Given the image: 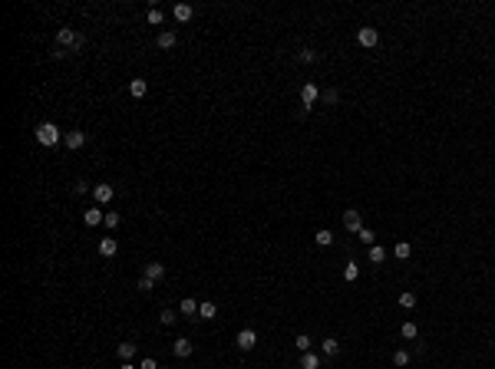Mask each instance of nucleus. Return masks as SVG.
<instances>
[{
  "instance_id": "nucleus-1",
  "label": "nucleus",
  "mask_w": 495,
  "mask_h": 369,
  "mask_svg": "<svg viewBox=\"0 0 495 369\" xmlns=\"http://www.w3.org/2000/svg\"><path fill=\"white\" fill-rule=\"evenodd\" d=\"M33 135H36V142H40V145H46V149H53L56 142L63 139V132L56 129L53 122H40V125L33 129Z\"/></svg>"
},
{
  "instance_id": "nucleus-2",
  "label": "nucleus",
  "mask_w": 495,
  "mask_h": 369,
  "mask_svg": "<svg viewBox=\"0 0 495 369\" xmlns=\"http://www.w3.org/2000/svg\"><path fill=\"white\" fill-rule=\"evenodd\" d=\"M56 43H60V50H79V46H83V36H79L76 30L63 27V30L56 33Z\"/></svg>"
},
{
  "instance_id": "nucleus-3",
  "label": "nucleus",
  "mask_w": 495,
  "mask_h": 369,
  "mask_svg": "<svg viewBox=\"0 0 495 369\" xmlns=\"http://www.w3.org/2000/svg\"><path fill=\"white\" fill-rule=\"evenodd\" d=\"M357 43L366 46V50H370V46H376V43H380V33H376V27H360V30H357Z\"/></svg>"
},
{
  "instance_id": "nucleus-4",
  "label": "nucleus",
  "mask_w": 495,
  "mask_h": 369,
  "mask_svg": "<svg viewBox=\"0 0 495 369\" xmlns=\"http://www.w3.org/2000/svg\"><path fill=\"white\" fill-rule=\"evenodd\" d=\"M317 99H320V89H317V83H304V86H300V102H304V109L317 106Z\"/></svg>"
},
{
  "instance_id": "nucleus-5",
  "label": "nucleus",
  "mask_w": 495,
  "mask_h": 369,
  "mask_svg": "<svg viewBox=\"0 0 495 369\" xmlns=\"http://www.w3.org/2000/svg\"><path fill=\"white\" fill-rule=\"evenodd\" d=\"M234 343H238V349H244V353H248V349H254V346H258V330H251V326H248V330H241V333L234 337Z\"/></svg>"
},
{
  "instance_id": "nucleus-6",
  "label": "nucleus",
  "mask_w": 495,
  "mask_h": 369,
  "mask_svg": "<svg viewBox=\"0 0 495 369\" xmlns=\"http://www.w3.org/2000/svg\"><path fill=\"white\" fill-rule=\"evenodd\" d=\"M93 198H96V205H109L116 198V188L112 184H93Z\"/></svg>"
},
{
  "instance_id": "nucleus-7",
  "label": "nucleus",
  "mask_w": 495,
  "mask_h": 369,
  "mask_svg": "<svg viewBox=\"0 0 495 369\" xmlns=\"http://www.w3.org/2000/svg\"><path fill=\"white\" fill-rule=\"evenodd\" d=\"M63 142H66V149H69V152H76V149L86 145V132L73 129V132H66V135H63Z\"/></svg>"
},
{
  "instance_id": "nucleus-8",
  "label": "nucleus",
  "mask_w": 495,
  "mask_h": 369,
  "mask_svg": "<svg viewBox=\"0 0 495 369\" xmlns=\"http://www.w3.org/2000/svg\"><path fill=\"white\" fill-rule=\"evenodd\" d=\"M172 17H175V23H188L195 17V7H192V3H175V7H172Z\"/></svg>"
},
{
  "instance_id": "nucleus-9",
  "label": "nucleus",
  "mask_w": 495,
  "mask_h": 369,
  "mask_svg": "<svg viewBox=\"0 0 495 369\" xmlns=\"http://www.w3.org/2000/svg\"><path fill=\"white\" fill-rule=\"evenodd\" d=\"M343 228H347V231H353V234H357V231L363 228V221H360V211H357V208H350V211H343Z\"/></svg>"
},
{
  "instance_id": "nucleus-10",
  "label": "nucleus",
  "mask_w": 495,
  "mask_h": 369,
  "mask_svg": "<svg viewBox=\"0 0 495 369\" xmlns=\"http://www.w3.org/2000/svg\"><path fill=\"white\" fill-rule=\"evenodd\" d=\"M83 221H86L89 228H99V224H106V211H99V205H96V208H89L86 215H83Z\"/></svg>"
},
{
  "instance_id": "nucleus-11",
  "label": "nucleus",
  "mask_w": 495,
  "mask_h": 369,
  "mask_svg": "<svg viewBox=\"0 0 495 369\" xmlns=\"http://www.w3.org/2000/svg\"><path fill=\"white\" fill-rule=\"evenodd\" d=\"M142 277H149V280H152V283H159V280H162V277H165V264H145V274H142Z\"/></svg>"
},
{
  "instance_id": "nucleus-12",
  "label": "nucleus",
  "mask_w": 495,
  "mask_h": 369,
  "mask_svg": "<svg viewBox=\"0 0 495 369\" xmlns=\"http://www.w3.org/2000/svg\"><path fill=\"white\" fill-rule=\"evenodd\" d=\"M192 349H195V346H192V343H188V339H182V337H178L175 343H172V353H175L178 359H185V356H192Z\"/></svg>"
},
{
  "instance_id": "nucleus-13",
  "label": "nucleus",
  "mask_w": 495,
  "mask_h": 369,
  "mask_svg": "<svg viewBox=\"0 0 495 369\" xmlns=\"http://www.w3.org/2000/svg\"><path fill=\"white\" fill-rule=\"evenodd\" d=\"M116 250H119L116 238H102L99 241V254H102V257H116Z\"/></svg>"
},
{
  "instance_id": "nucleus-14",
  "label": "nucleus",
  "mask_w": 495,
  "mask_h": 369,
  "mask_svg": "<svg viewBox=\"0 0 495 369\" xmlns=\"http://www.w3.org/2000/svg\"><path fill=\"white\" fill-rule=\"evenodd\" d=\"M145 92H149V83H145V79H132L129 83V96L132 99H142Z\"/></svg>"
},
{
  "instance_id": "nucleus-15",
  "label": "nucleus",
  "mask_w": 495,
  "mask_h": 369,
  "mask_svg": "<svg viewBox=\"0 0 495 369\" xmlns=\"http://www.w3.org/2000/svg\"><path fill=\"white\" fill-rule=\"evenodd\" d=\"M300 369H320V356L310 349V353H300Z\"/></svg>"
},
{
  "instance_id": "nucleus-16",
  "label": "nucleus",
  "mask_w": 495,
  "mask_h": 369,
  "mask_svg": "<svg viewBox=\"0 0 495 369\" xmlns=\"http://www.w3.org/2000/svg\"><path fill=\"white\" fill-rule=\"evenodd\" d=\"M215 313H218V307L211 304V300H201V304H198V316H201V320H215Z\"/></svg>"
},
{
  "instance_id": "nucleus-17",
  "label": "nucleus",
  "mask_w": 495,
  "mask_h": 369,
  "mask_svg": "<svg viewBox=\"0 0 495 369\" xmlns=\"http://www.w3.org/2000/svg\"><path fill=\"white\" fill-rule=\"evenodd\" d=\"M178 313H182V316H195V313H198V300H192V297H185V300L178 304Z\"/></svg>"
},
{
  "instance_id": "nucleus-18",
  "label": "nucleus",
  "mask_w": 495,
  "mask_h": 369,
  "mask_svg": "<svg viewBox=\"0 0 495 369\" xmlns=\"http://www.w3.org/2000/svg\"><path fill=\"white\" fill-rule=\"evenodd\" d=\"M178 43V36L172 30H165V33H159V50H172V46Z\"/></svg>"
},
{
  "instance_id": "nucleus-19",
  "label": "nucleus",
  "mask_w": 495,
  "mask_h": 369,
  "mask_svg": "<svg viewBox=\"0 0 495 369\" xmlns=\"http://www.w3.org/2000/svg\"><path fill=\"white\" fill-rule=\"evenodd\" d=\"M116 353H119L122 363H129V359L135 356V343H119V346H116Z\"/></svg>"
},
{
  "instance_id": "nucleus-20",
  "label": "nucleus",
  "mask_w": 495,
  "mask_h": 369,
  "mask_svg": "<svg viewBox=\"0 0 495 369\" xmlns=\"http://www.w3.org/2000/svg\"><path fill=\"white\" fill-rule=\"evenodd\" d=\"M320 353H324V356H337V353H340V346H337V339H333V337H327L324 343H320Z\"/></svg>"
},
{
  "instance_id": "nucleus-21",
  "label": "nucleus",
  "mask_w": 495,
  "mask_h": 369,
  "mask_svg": "<svg viewBox=\"0 0 495 369\" xmlns=\"http://www.w3.org/2000/svg\"><path fill=\"white\" fill-rule=\"evenodd\" d=\"M314 241H317L320 247H330V244H333V231H327V228H320L317 234H314Z\"/></svg>"
},
{
  "instance_id": "nucleus-22",
  "label": "nucleus",
  "mask_w": 495,
  "mask_h": 369,
  "mask_svg": "<svg viewBox=\"0 0 495 369\" xmlns=\"http://www.w3.org/2000/svg\"><path fill=\"white\" fill-rule=\"evenodd\" d=\"M409 254H413V247H409L406 241H399V244H396V247H393V257H396V261H406Z\"/></svg>"
},
{
  "instance_id": "nucleus-23",
  "label": "nucleus",
  "mask_w": 495,
  "mask_h": 369,
  "mask_svg": "<svg viewBox=\"0 0 495 369\" xmlns=\"http://www.w3.org/2000/svg\"><path fill=\"white\" fill-rule=\"evenodd\" d=\"M399 307H403V310H413V307H416V293L403 290V293H399Z\"/></svg>"
},
{
  "instance_id": "nucleus-24",
  "label": "nucleus",
  "mask_w": 495,
  "mask_h": 369,
  "mask_svg": "<svg viewBox=\"0 0 495 369\" xmlns=\"http://www.w3.org/2000/svg\"><path fill=\"white\" fill-rule=\"evenodd\" d=\"M357 277H360V264L350 261L347 267H343V280H357Z\"/></svg>"
},
{
  "instance_id": "nucleus-25",
  "label": "nucleus",
  "mask_w": 495,
  "mask_h": 369,
  "mask_svg": "<svg viewBox=\"0 0 495 369\" xmlns=\"http://www.w3.org/2000/svg\"><path fill=\"white\" fill-rule=\"evenodd\" d=\"M357 238H360L366 247H373V244H376V234H373L370 228H360V231H357Z\"/></svg>"
},
{
  "instance_id": "nucleus-26",
  "label": "nucleus",
  "mask_w": 495,
  "mask_h": 369,
  "mask_svg": "<svg viewBox=\"0 0 495 369\" xmlns=\"http://www.w3.org/2000/svg\"><path fill=\"white\" fill-rule=\"evenodd\" d=\"M145 20H149V23H152V27H159V23H162V20H165V13H162V10H159V7H149V13H145Z\"/></svg>"
},
{
  "instance_id": "nucleus-27",
  "label": "nucleus",
  "mask_w": 495,
  "mask_h": 369,
  "mask_svg": "<svg viewBox=\"0 0 495 369\" xmlns=\"http://www.w3.org/2000/svg\"><path fill=\"white\" fill-rule=\"evenodd\" d=\"M383 261H386V250L380 247V244H373V247H370V264H383Z\"/></svg>"
},
{
  "instance_id": "nucleus-28",
  "label": "nucleus",
  "mask_w": 495,
  "mask_h": 369,
  "mask_svg": "<svg viewBox=\"0 0 495 369\" xmlns=\"http://www.w3.org/2000/svg\"><path fill=\"white\" fill-rule=\"evenodd\" d=\"M294 346L300 349V353H310V337H307V333H300V337L294 339Z\"/></svg>"
},
{
  "instance_id": "nucleus-29",
  "label": "nucleus",
  "mask_w": 495,
  "mask_h": 369,
  "mask_svg": "<svg viewBox=\"0 0 495 369\" xmlns=\"http://www.w3.org/2000/svg\"><path fill=\"white\" fill-rule=\"evenodd\" d=\"M119 221H122L119 211H106V228H119Z\"/></svg>"
},
{
  "instance_id": "nucleus-30",
  "label": "nucleus",
  "mask_w": 495,
  "mask_h": 369,
  "mask_svg": "<svg viewBox=\"0 0 495 369\" xmlns=\"http://www.w3.org/2000/svg\"><path fill=\"white\" fill-rule=\"evenodd\" d=\"M406 363H409V353L406 349H396L393 353V366H406Z\"/></svg>"
},
{
  "instance_id": "nucleus-31",
  "label": "nucleus",
  "mask_w": 495,
  "mask_h": 369,
  "mask_svg": "<svg viewBox=\"0 0 495 369\" xmlns=\"http://www.w3.org/2000/svg\"><path fill=\"white\" fill-rule=\"evenodd\" d=\"M399 333H403V337H406V339H416V323H413V320H406V323H403V330H399Z\"/></svg>"
},
{
  "instance_id": "nucleus-32",
  "label": "nucleus",
  "mask_w": 495,
  "mask_h": 369,
  "mask_svg": "<svg viewBox=\"0 0 495 369\" xmlns=\"http://www.w3.org/2000/svg\"><path fill=\"white\" fill-rule=\"evenodd\" d=\"M159 320H162L165 326H172V323L178 320V313H175V310H162V313H159Z\"/></svg>"
},
{
  "instance_id": "nucleus-33",
  "label": "nucleus",
  "mask_w": 495,
  "mask_h": 369,
  "mask_svg": "<svg viewBox=\"0 0 495 369\" xmlns=\"http://www.w3.org/2000/svg\"><path fill=\"white\" fill-rule=\"evenodd\" d=\"M300 63H317V53L314 50H300Z\"/></svg>"
},
{
  "instance_id": "nucleus-34",
  "label": "nucleus",
  "mask_w": 495,
  "mask_h": 369,
  "mask_svg": "<svg viewBox=\"0 0 495 369\" xmlns=\"http://www.w3.org/2000/svg\"><path fill=\"white\" fill-rule=\"evenodd\" d=\"M139 369H159V363H155V359H152V356H145V359H142V363H139Z\"/></svg>"
},
{
  "instance_id": "nucleus-35",
  "label": "nucleus",
  "mask_w": 495,
  "mask_h": 369,
  "mask_svg": "<svg viewBox=\"0 0 495 369\" xmlns=\"http://www.w3.org/2000/svg\"><path fill=\"white\" fill-rule=\"evenodd\" d=\"M152 287H155V283L149 280V277H142V280H139V290H142V293H149V290H152Z\"/></svg>"
},
{
  "instance_id": "nucleus-36",
  "label": "nucleus",
  "mask_w": 495,
  "mask_h": 369,
  "mask_svg": "<svg viewBox=\"0 0 495 369\" xmlns=\"http://www.w3.org/2000/svg\"><path fill=\"white\" fill-rule=\"evenodd\" d=\"M73 191H76V195H86L89 184H86V182H76V184H73Z\"/></svg>"
},
{
  "instance_id": "nucleus-37",
  "label": "nucleus",
  "mask_w": 495,
  "mask_h": 369,
  "mask_svg": "<svg viewBox=\"0 0 495 369\" xmlns=\"http://www.w3.org/2000/svg\"><path fill=\"white\" fill-rule=\"evenodd\" d=\"M119 369H139V366H132V363H122V366Z\"/></svg>"
}]
</instances>
